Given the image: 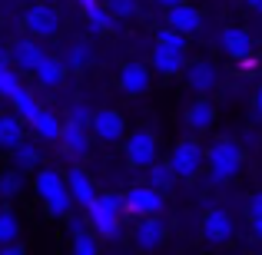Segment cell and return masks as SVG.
I'll list each match as a JSON object with an SVG mask.
<instances>
[{
  "label": "cell",
  "mask_w": 262,
  "mask_h": 255,
  "mask_svg": "<svg viewBox=\"0 0 262 255\" xmlns=\"http://www.w3.org/2000/svg\"><path fill=\"white\" fill-rule=\"evenodd\" d=\"M33 189H37V196L43 199L47 212H50L53 219H67L70 216V186H67V176H60L57 169H40L37 176H33Z\"/></svg>",
  "instance_id": "6da1fadb"
},
{
  "label": "cell",
  "mask_w": 262,
  "mask_h": 255,
  "mask_svg": "<svg viewBox=\"0 0 262 255\" xmlns=\"http://www.w3.org/2000/svg\"><path fill=\"white\" fill-rule=\"evenodd\" d=\"M206 166H209L212 182H229L239 169H243V149L232 140H219L206 149Z\"/></svg>",
  "instance_id": "7a4b0ae2"
},
{
  "label": "cell",
  "mask_w": 262,
  "mask_h": 255,
  "mask_svg": "<svg viewBox=\"0 0 262 255\" xmlns=\"http://www.w3.org/2000/svg\"><path fill=\"white\" fill-rule=\"evenodd\" d=\"M123 196H113V192H106V196H96L93 202L86 205V216H90V225H93V232H100V236L113 239L116 232H120V216H123Z\"/></svg>",
  "instance_id": "3957f363"
},
{
  "label": "cell",
  "mask_w": 262,
  "mask_h": 255,
  "mask_svg": "<svg viewBox=\"0 0 262 255\" xmlns=\"http://www.w3.org/2000/svg\"><path fill=\"white\" fill-rule=\"evenodd\" d=\"M206 163V149L199 146L196 140H179L173 146V153H169V166L176 169L179 179H192L199 176V169H203Z\"/></svg>",
  "instance_id": "277c9868"
},
{
  "label": "cell",
  "mask_w": 262,
  "mask_h": 255,
  "mask_svg": "<svg viewBox=\"0 0 262 255\" xmlns=\"http://www.w3.org/2000/svg\"><path fill=\"white\" fill-rule=\"evenodd\" d=\"M24 27L30 37L47 40V37H57L60 33V13L53 10L50 4H33L30 10L24 13Z\"/></svg>",
  "instance_id": "5b68a950"
},
{
  "label": "cell",
  "mask_w": 262,
  "mask_h": 255,
  "mask_svg": "<svg viewBox=\"0 0 262 255\" xmlns=\"http://www.w3.org/2000/svg\"><path fill=\"white\" fill-rule=\"evenodd\" d=\"M123 205L133 216H160L163 212V189H156V186H133L123 196Z\"/></svg>",
  "instance_id": "8992f818"
},
{
  "label": "cell",
  "mask_w": 262,
  "mask_h": 255,
  "mask_svg": "<svg viewBox=\"0 0 262 255\" xmlns=\"http://www.w3.org/2000/svg\"><path fill=\"white\" fill-rule=\"evenodd\" d=\"M126 163L133 169H149L156 163V136L149 129H136L126 140Z\"/></svg>",
  "instance_id": "52a82bcc"
},
{
  "label": "cell",
  "mask_w": 262,
  "mask_h": 255,
  "mask_svg": "<svg viewBox=\"0 0 262 255\" xmlns=\"http://www.w3.org/2000/svg\"><path fill=\"white\" fill-rule=\"evenodd\" d=\"M123 129H126V123H123V116L116 113V109H93V120H90V133L96 136V140L103 143H116L123 136Z\"/></svg>",
  "instance_id": "ba28073f"
},
{
  "label": "cell",
  "mask_w": 262,
  "mask_h": 255,
  "mask_svg": "<svg viewBox=\"0 0 262 255\" xmlns=\"http://www.w3.org/2000/svg\"><path fill=\"white\" fill-rule=\"evenodd\" d=\"M133 242L140 245L143 252L160 249V245L166 242V225L160 222V216H140V222H136V229H133Z\"/></svg>",
  "instance_id": "9c48e42d"
},
{
  "label": "cell",
  "mask_w": 262,
  "mask_h": 255,
  "mask_svg": "<svg viewBox=\"0 0 262 255\" xmlns=\"http://www.w3.org/2000/svg\"><path fill=\"white\" fill-rule=\"evenodd\" d=\"M232 219H229V212L226 209H209L206 212V219H203V239L209 245H226L232 239Z\"/></svg>",
  "instance_id": "30bf717a"
},
{
  "label": "cell",
  "mask_w": 262,
  "mask_h": 255,
  "mask_svg": "<svg viewBox=\"0 0 262 255\" xmlns=\"http://www.w3.org/2000/svg\"><path fill=\"white\" fill-rule=\"evenodd\" d=\"M43 57L47 53H43V47L37 43V37H24V40H17V43L10 47V63L17 66L20 73H33Z\"/></svg>",
  "instance_id": "8fae6325"
},
{
  "label": "cell",
  "mask_w": 262,
  "mask_h": 255,
  "mask_svg": "<svg viewBox=\"0 0 262 255\" xmlns=\"http://www.w3.org/2000/svg\"><path fill=\"white\" fill-rule=\"evenodd\" d=\"M186 83H189V89H196L199 96L212 93L219 83V70L209 63V60H196V63L186 66Z\"/></svg>",
  "instance_id": "7c38bea8"
},
{
  "label": "cell",
  "mask_w": 262,
  "mask_h": 255,
  "mask_svg": "<svg viewBox=\"0 0 262 255\" xmlns=\"http://www.w3.org/2000/svg\"><path fill=\"white\" fill-rule=\"evenodd\" d=\"M219 43H223L226 57L239 60V63L252 57V37H249V30H243V27H226L223 37H219Z\"/></svg>",
  "instance_id": "4fadbf2b"
},
{
  "label": "cell",
  "mask_w": 262,
  "mask_h": 255,
  "mask_svg": "<svg viewBox=\"0 0 262 255\" xmlns=\"http://www.w3.org/2000/svg\"><path fill=\"white\" fill-rule=\"evenodd\" d=\"M149 83H153V73H149L146 63H126V66L120 70V89H123L126 96L146 93Z\"/></svg>",
  "instance_id": "5bb4252c"
},
{
  "label": "cell",
  "mask_w": 262,
  "mask_h": 255,
  "mask_svg": "<svg viewBox=\"0 0 262 255\" xmlns=\"http://www.w3.org/2000/svg\"><path fill=\"white\" fill-rule=\"evenodd\" d=\"M166 24L176 27V30L186 33V37H192V33H199V27H203V13L183 0V4H176V7L166 10Z\"/></svg>",
  "instance_id": "9a60e30c"
},
{
  "label": "cell",
  "mask_w": 262,
  "mask_h": 255,
  "mask_svg": "<svg viewBox=\"0 0 262 255\" xmlns=\"http://www.w3.org/2000/svg\"><path fill=\"white\" fill-rule=\"evenodd\" d=\"M149 63H153V70L163 73V77H176V73L186 70V53H183V50H173V47L156 43V47H153V57H149Z\"/></svg>",
  "instance_id": "2e32d148"
},
{
  "label": "cell",
  "mask_w": 262,
  "mask_h": 255,
  "mask_svg": "<svg viewBox=\"0 0 262 255\" xmlns=\"http://www.w3.org/2000/svg\"><path fill=\"white\" fill-rule=\"evenodd\" d=\"M60 146L70 156H86L90 153V126H80V123L67 120L63 129H60Z\"/></svg>",
  "instance_id": "e0dca14e"
},
{
  "label": "cell",
  "mask_w": 262,
  "mask_h": 255,
  "mask_svg": "<svg viewBox=\"0 0 262 255\" xmlns=\"http://www.w3.org/2000/svg\"><path fill=\"white\" fill-rule=\"evenodd\" d=\"M67 73H70V66H67L63 60L43 57V60L37 63V70H33V77H37V83L43 86V89H57V86H63Z\"/></svg>",
  "instance_id": "ac0fdd59"
},
{
  "label": "cell",
  "mask_w": 262,
  "mask_h": 255,
  "mask_svg": "<svg viewBox=\"0 0 262 255\" xmlns=\"http://www.w3.org/2000/svg\"><path fill=\"white\" fill-rule=\"evenodd\" d=\"M212 123H216V106L209 100H192L189 109H186V126L196 129V133H206Z\"/></svg>",
  "instance_id": "d6986e66"
},
{
  "label": "cell",
  "mask_w": 262,
  "mask_h": 255,
  "mask_svg": "<svg viewBox=\"0 0 262 255\" xmlns=\"http://www.w3.org/2000/svg\"><path fill=\"white\" fill-rule=\"evenodd\" d=\"M24 143V116H0V149H17Z\"/></svg>",
  "instance_id": "ffe728a7"
},
{
  "label": "cell",
  "mask_w": 262,
  "mask_h": 255,
  "mask_svg": "<svg viewBox=\"0 0 262 255\" xmlns=\"http://www.w3.org/2000/svg\"><path fill=\"white\" fill-rule=\"evenodd\" d=\"M67 186H70L73 202H80V205H90V202L96 199L93 182H90V176H86L83 169H70V172H67Z\"/></svg>",
  "instance_id": "44dd1931"
},
{
  "label": "cell",
  "mask_w": 262,
  "mask_h": 255,
  "mask_svg": "<svg viewBox=\"0 0 262 255\" xmlns=\"http://www.w3.org/2000/svg\"><path fill=\"white\" fill-rule=\"evenodd\" d=\"M27 126H33V133L40 136V140H50V143H60V129H63V123L57 120V116L50 113V109H40L37 116H33Z\"/></svg>",
  "instance_id": "7402d4cb"
},
{
  "label": "cell",
  "mask_w": 262,
  "mask_h": 255,
  "mask_svg": "<svg viewBox=\"0 0 262 255\" xmlns=\"http://www.w3.org/2000/svg\"><path fill=\"white\" fill-rule=\"evenodd\" d=\"M20 89H24V83H20V70L13 63H4L0 66V96H4V100H13Z\"/></svg>",
  "instance_id": "603a6c76"
},
{
  "label": "cell",
  "mask_w": 262,
  "mask_h": 255,
  "mask_svg": "<svg viewBox=\"0 0 262 255\" xmlns=\"http://www.w3.org/2000/svg\"><path fill=\"white\" fill-rule=\"evenodd\" d=\"M90 60H93V47L90 43H70L67 47V57H63V63L70 66V70H83V66H90Z\"/></svg>",
  "instance_id": "cb8c5ba5"
},
{
  "label": "cell",
  "mask_w": 262,
  "mask_h": 255,
  "mask_svg": "<svg viewBox=\"0 0 262 255\" xmlns=\"http://www.w3.org/2000/svg\"><path fill=\"white\" fill-rule=\"evenodd\" d=\"M176 169L169 166V159L166 163H153V166H149V186H156V189H173V182H176Z\"/></svg>",
  "instance_id": "d4e9b609"
},
{
  "label": "cell",
  "mask_w": 262,
  "mask_h": 255,
  "mask_svg": "<svg viewBox=\"0 0 262 255\" xmlns=\"http://www.w3.org/2000/svg\"><path fill=\"white\" fill-rule=\"evenodd\" d=\"M70 229H73V252H77V255H96V252H100V242H96L80 222H73Z\"/></svg>",
  "instance_id": "484cf974"
},
{
  "label": "cell",
  "mask_w": 262,
  "mask_h": 255,
  "mask_svg": "<svg viewBox=\"0 0 262 255\" xmlns=\"http://www.w3.org/2000/svg\"><path fill=\"white\" fill-rule=\"evenodd\" d=\"M10 103H13V109H17V113L24 116V123H30L33 116H37L40 109H43V106H40V103H37V96H33V93H27V89H20V93L13 96Z\"/></svg>",
  "instance_id": "4316f807"
},
{
  "label": "cell",
  "mask_w": 262,
  "mask_h": 255,
  "mask_svg": "<svg viewBox=\"0 0 262 255\" xmlns=\"http://www.w3.org/2000/svg\"><path fill=\"white\" fill-rule=\"evenodd\" d=\"M17 236H20V219L10 209H0V245L13 242Z\"/></svg>",
  "instance_id": "83f0119b"
},
{
  "label": "cell",
  "mask_w": 262,
  "mask_h": 255,
  "mask_svg": "<svg viewBox=\"0 0 262 255\" xmlns=\"http://www.w3.org/2000/svg\"><path fill=\"white\" fill-rule=\"evenodd\" d=\"M37 163H40V153H37L33 143H20V146L13 149V166L17 169H33Z\"/></svg>",
  "instance_id": "f1b7e54d"
},
{
  "label": "cell",
  "mask_w": 262,
  "mask_h": 255,
  "mask_svg": "<svg viewBox=\"0 0 262 255\" xmlns=\"http://www.w3.org/2000/svg\"><path fill=\"white\" fill-rule=\"evenodd\" d=\"M20 172L24 169L13 166V172H4V176H0V196L4 199H13L20 189H24V176H20Z\"/></svg>",
  "instance_id": "f546056e"
},
{
  "label": "cell",
  "mask_w": 262,
  "mask_h": 255,
  "mask_svg": "<svg viewBox=\"0 0 262 255\" xmlns=\"http://www.w3.org/2000/svg\"><path fill=\"white\" fill-rule=\"evenodd\" d=\"M156 43H163V47H173V50H183V53H186V33H179L176 27H166V30H160Z\"/></svg>",
  "instance_id": "4dcf8cb0"
},
{
  "label": "cell",
  "mask_w": 262,
  "mask_h": 255,
  "mask_svg": "<svg viewBox=\"0 0 262 255\" xmlns=\"http://www.w3.org/2000/svg\"><path fill=\"white\" fill-rule=\"evenodd\" d=\"M106 10L113 13L116 20H120V17H133V10H136V0H106Z\"/></svg>",
  "instance_id": "1f68e13d"
},
{
  "label": "cell",
  "mask_w": 262,
  "mask_h": 255,
  "mask_svg": "<svg viewBox=\"0 0 262 255\" xmlns=\"http://www.w3.org/2000/svg\"><path fill=\"white\" fill-rule=\"evenodd\" d=\"M67 120L80 123V126H90V120H93V109H86L83 103H73V106H70V116H67Z\"/></svg>",
  "instance_id": "d6a6232c"
},
{
  "label": "cell",
  "mask_w": 262,
  "mask_h": 255,
  "mask_svg": "<svg viewBox=\"0 0 262 255\" xmlns=\"http://www.w3.org/2000/svg\"><path fill=\"white\" fill-rule=\"evenodd\" d=\"M249 219H262V192L249 199Z\"/></svg>",
  "instance_id": "836d02e7"
},
{
  "label": "cell",
  "mask_w": 262,
  "mask_h": 255,
  "mask_svg": "<svg viewBox=\"0 0 262 255\" xmlns=\"http://www.w3.org/2000/svg\"><path fill=\"white\" fill-rule=\"evenodd\" d=\"M246 7H249L252 13H259V17H262V0H246Z\"/></svg>",
  "instance_id": "e575fe53"
},
{
  "label": "cell",
  "mask_w": 262,
  "mask_h": 255,
  "mask_svg": "<svg viewBox=\"0 0 262 255\" xmlns=\"http://www.w3.org/2000/svg\"><path fill=\"white\" fill-rule=\"evenodd\" d=\"M252 236L262 242V219H252Z\"/></svg>",
  "instance_id": "d590c367"
},
{
  "label": "cell",
  "mask_w": 262,
  "mask_h": 255,
  "mask_svg": "<svg viewBox=\"0 0 262 255\" xmlns=\"http://www.w3.org/2000/svg\"><path fill=\"white\" fill-rule=\"evenodd\" d=\"M252 103H256V113L262 116V86L256 89V96H252Z\"/></svg>",
  "instance_id": "8d00e7d4"
},
{
  "label": "cell",
  "mask_w": 262,
  "mask_h": 255,
  "mask_svg": "<svg viewBox=\"0 0 262 255\" xmlns=\"http://www.w3.org/2000/svg\"><path fill=\"white\" fill-rule=\"evenodd\" d=\"M96 4H100V0H80V7H83V13H86V10H93Z\"/></svg>",
  "instance_id": "74e56055"
},
{
  "label": "cell",
  "mask_w": 262,
  "mask_h": 255,
  "mask_svg": "<svg viewBox=\"0 0 262 255\" xmlns=\"http://www.w3.org/2000/svg\"><path fill=\"white\" fill-rule=\"evenodd\" d=\"M156 4H160V7H166V10H169V7H176V4H183V0H156Z\"/></svg>",
  "instance_id": "f35d334b"
},
{
  "label": "cell",
  "mask_w": 262,
  "mask_h": 255,
  "mask_svg": "<svg viewBox=\"0 0 262 255\" xmlns=\"http://www.w3.org/2000/svg\"><path fill=\"white\" fill-rule=\"evenodd\" d=\"M4 63H10V57H7V53L0 50V66H4Z\"/></svg>",
  "instance_id": "ab89813d"
}]
</instances>
